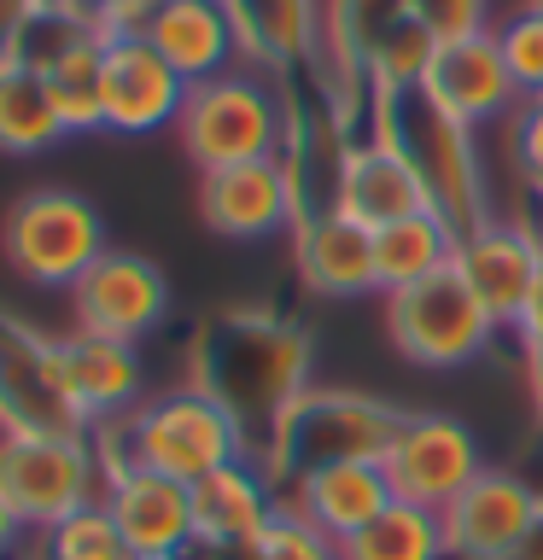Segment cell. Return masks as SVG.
Segmentation results:
<instances>
[{"instance_id": "39", "label": "cell", "mask_w": 543, "mask_h": 560, "mask_svg": "<svg viewBox=\"0 0 543 560\" xmlns=\"http://www.w3.org/2000/svg\"><path fill=\"white\" fill-rule=\"evenodd\" d=\"M24 537H30V532H24V520H18V514H12V502L0 497V560H12Z\"/></svg>"}, {"instance_id": "4", "label": "cell", "mask_w": 543, "mask_h": 560, "mask_svg": "<svg viewBox=\"0 0 543 560\" xmlns=\"http://www.w3.org/2000/svg\"><path fill=\"white\" fill-rule=\"evenodd\" d=\"M175 135H182L199 175H210V170L257 164V158H287L292 117L280 105V88L263 70L240 65V70H222V77L187 88Z\"/></svg>"}, {"instance_id": "38", "label": "cell", "mask_w": 543, "mask_h": 560, "mask_svg": "<svg viewBox=\"0 0 543 560\" xmlns=\"http://www.w3.org/2000/svg\"><path fill=\"white\" fill-rule=\"evenodd\" d=\"M30 12H35V0H0V59L12 52V42H18V30H24Z\"/></svg>"}, {"instance_id": "10", "label": "cell", "mask_w": 543, "mask_h": 560, "mask_svg": "<svg viewBox=\"0 0 543 560\" xmlns=\"http://www.w3.org/2000/svg\"><path fill=\"white\" fill-rule=\"evenodd\" d=\"M0 432H88L59 374V339L0 310Z\"/></svg>"}, {"instance_id": "11", "label": "cell", "mask_w": 543, "mask_h": 560, "mask_svg": "<svg viewBox=\"0 0 543 560\" xmlns=\"http://www.w3.org/2000/svg\"><path fill=\"white\" fill-rule=\"evenodd\" d=\"M100 508L112 514V525L140 560H187L199 549L193 485L182 479H164V472H147V467H112Z\"/></svg>"}, {"instance_id": "35", "label": "cell", "mask_w": 543, "mask_h": 560, "mask_svg": "<svg viewBox=\"0 0 543 560\" xmlns=\"http://www.w3.org/2000/svg\"><path fill=\"white\" fill-rule=\"evenodd\" d=\"M515 164L532 182V192L543 199V100H520L515 117Z\"/></svg>"}, {"instance_id": "37", "label": "cell", "mask_w": 543, "mask_h": 560, "mask_svg": "<svg viewBox=\"0 0 543 560\" xmlns=\"http://www.w3.org/2000/svg\"><path fill=\"white\" fill-rule=\"evenodd\" d=\"M515 339L525 345V357H538L543 350V269L532 280V292H525V310H520V322H515Z\"/></svg>"}, {"instance_id": "2", "label": "cell", "mask_w": 543, "mask_h": 560, "mask_svg": "<svg viewBox=\"0 0 543 560\" xmlns=\"http://www.w3.org/2000/svg\"><path fill=\"white\" fill-rule=\"evenodd\" d=\"M94 444L105 467H147L182 485H199L217 467H234L252 455L240 420L205 385H175V392L140 397L123 420L94 432Z\"/></svg>"}, {"instance_id": "6", "label": "cell", "mask_w": 543, "mask_h": 560, "mask_svg": "<svg viewBox=\"0 0 543 560\" xmlns=\"http://www.w3.org/2000/svg\"><path fill=\"white\" fill-rule=\"evenodd\" d=\"M397 432V415L362 392H304L280 415V427L263 450L269 479H304L333 462H380Z\"/></svg>"}, {"instance_id": "25", "label": "cell", "mask_w": 543, "mask_h": 560, "mask_svg": "<svg viewBox=\"0 0 543 560\" xmlns=\"http://www.w3.org/2000/svg\"><path fill=\"white\" fill-rule=\"evenodd\" d=\"M455 240L462 234H455L438 210H415V217H403V222L374 228V280H380V292H403V287H415V280L450 269Z\"/></svg>"}, {"instance_id": "41", "label": "cell", "mask_w": 543, "mask_h": 560, "mask_svg": "<svg viewBox=\"0 0 543 560\" xmlns=\"http://www.w3.org/2000/svg\"><path fill=\"white\" fill-rule=\"evenodd\" d=\"M532 397H538V415H543V350L532 357Z\"/></svg>"}, {"instance_id": "1", "label": "cell", "mask_w": 543, "mask_h": 560, "mask_svg": "<svg viewBox=\"0 0 543 560\" xmlns=\"http://www.w3.org/2000/svg\"><path fill=\"white\" fill-rule=\"evenodd\" d=\"M310 339L275 315H217L193 345V385H205L240 420L252 462H263L280 415L304 397Z\"/></svg>"}, {"instance_id": "23", "label": "cell", "mask_w": 543, "mask_h": 560, "mask_svg": "<svg viewBox=\"0 0 543 560\" xmlns=\"http://www.w3.org/2000/svg\"><path fill=\"white\" fill-rule=\"evenodd\" d=\"M298 234V269H304L310 292L322 298H362L380 292L374 280V228H362L345 210H322L292 228Z\"/></svg>"}, {"instance_id": "28", "label": "cell", "mask_w": 543, "mask_h": 560, "mask_svg": "<svg viewBox=\"0 0 543 560\" xmlns=\"http://www.w3.org/2000/svg\"><path fill=\"white\" fill-rule=\"evenodd\" d=\"M94 42H100V24L77 7V0H35V12L24 18V30H18L7 59L35 70V77H53L65 59H77V52L94 47Z\"/></svg>"}, {"instance_id": "34", "label": "cell", "mask_w": 543, "mask_h": 560, "mask_svg": "<svg viewBox=\"0 0 543 560\" xmlns=\"http://www.w3.org/2000/svg\"><path fill=\"white\" fill-rule=\"evenodd\" d=\"M409 12L438 35V42H455V35H480L485 30V0H409Z\"/></svg>"}, {"instance_id": "27", "label": "cell", "mask_w": 543, "mask_h": 560, "mask_svg": "<svg viewBox=\"0 0 543 560\" xmlns=\"http://www.w3.org/2000/svg\"><path fill=\"white\" fill-rule=\"evenodd\" d=\"M339 560H450L444 549V520L432 508L392 502L374 525L339 542Z\"/></svg>"}, {"instance_id": "20", "label": "cell", "mask_w": 543, "mask_h": 560, "mask_svg": "<svg viewBox=\"0 0 543 560\" xmlns=\"http://www.w3.org/2000/svg\"><path fill=\"white\" fill-rule=\"evenodd\" d=\"M392 485H385L380 462H333V467H315L304 479H292V514L310 520L327 542H345L357 537L362 525H374L385 508H392Z\"/></svg>"}, {"instance_id": "19", "label": "cell", "mask_w": 543, "mask_h": 560, "mask_svg": "<svg viewBox=\"0 0 543 560\" xmlns=\"http://www.w3.org/2000/svg\"><path fill=\"white\" fill-rule=\"evenodd\" d=\"M147 42L170 59V70L193 82H210L222 70H240V35H234V18H228L222 0H158L152 24H147Z\"/></svg>"}, {"instance_id": "8", "label": "cell", "mask_w": 543, "mask_h": 560, "mask_svg": "<svg viewBox=\"0 0 543 560\" xmlns=\"http://www.w3.org/2000/svg\"><path fill=\"white\" fill-rule=\"evenodd\" d=\"M385 327L415 368H467L485 357L490 332H497V322L485 315V304L467 292V280L455 269H438L403 292H385Z\"/></svg>"}, {"instance_id": "13", "label": "cell", "mask_w": 543, "mask_h": 560, "mask_svg": "<svg viewBox=\"0 0 543 560\" xmlns=\"http://www.w3.org/2000/svg\"><path fill=\"white\" fill-rule=\"evenodd\" d=\"M164 310H170L164 269L147 257H135V252H105L94 269L70 287V315H77V327L100 332V339L140 345L158 322H164Z\"/></svg>"}, {"instance_id": "22", "label": "cell", "mask_w": 543, "mask_h": 560, "mask_svg": "<svg viewBox=\"0 0 543 560\" xmlns=\"http://www.w3.org/2000/svg\"><path fill=\"white\" fill-rule=\"evenodd\" d=\"M333 210L357 217L362 228H385V222L415 217V210H432V199H427V187H420V175L403 164L397 147H385V140H357V147H345Z\"/></svg>"}, {"instance_id": "33", "label": "cell", "mask_w": 543, "mask_h": 560, "mask_svg": "<svg viewBox=\"0 0 543 560\" xmlns=\"http://www.w3.org/2000/svg\"><path fill=\"white\" fill-rule=\"evenodd\" d=\"M257 560H339V542H327L310 520H298L292 508H280L269 520V532L252 542Z\"/></svg>"}, {"instance_id": "18", "label": "cell", "mask_w": 543, "mask_h": 560, "mask_svg": "<svg viewBox=\"0 0 543 560\" xmlns=\"http://www.w3.org/2000/svg\"><path fill=\"white\" fill-rule=\"evenodd\" d=\"M59 374L88 432L112 427V420H123L140 402V350L123 339H100V332H82V327L65 332Z\"/></svg>"}, {"instance_id": "17", "label": "cell", "mask_w": 543, "mask_h": 560, "mask_svg": "<svg viewBox=\"0 0 543 560\" xmlns=\"http://www.w3.org/2000/svg\"><path fill=\"white\" fill-rule=\"evenodd\" d=\"M427 94L444 105L450 117H462L467 129H480V122L502 117L520 105V88L508 77L502 65V47L497 35L480 30V35H455V42H438L432 52V70H427Z\"/></svg>"}, {"instance_id": "42", "label": "cell", "mask_w": 543, "mask_h": 560, "mask_svg": "<svg viewBox=\"0 0 543 560\" xmlns=\"http://www.w3.org/2000/svg\"><path fill=\"white\" fill-rule=\"evenodd\" d=\"M532 7H543V0H532Z\"/></svg>"}, {"instance_id": "43", "label": "cell", "mask_w": 543, "mask_h": 560, "mask_svg": "<svg viewBox=\"0 0 543 560\" xmlns=\"http://www.w3.org/2000/svg\"><path fill=\"white\" fill-rule=\"evenodd\" d=\"M538 240H543V228H538Z\"/></svg>"}, {"instance_id": "29", "label": "cell", "mask_w": 543, "mask_h": 560, "mask_svg": "<svg viewBox=\"0 0 543 560\" xmlns=\"http://www.w3.org/2000/svg\"><path fill=\"white\" fill-rule=\"evenodd\" d=\"M403 18H415L409 0H333L327 18H322V42L333 47L339 70L368 82V65H374V52L385 42H392V30Z\"/></svg>"}, {"instance_id": "36", "label": "cell", "mask_w": 543, "mask_h": 560, "mask_svg": "<svg viewBox=\"0 0 543 560\" xmlns=\"http://www.w3.org/2000/svg\"><path fill=\"white\" fill-rule=\"evenodd\" d=\"M77 7L100 24V35H147L158 0H77Z\"/></svg>"}, {"instance_id": "9", "label": "cell", "mask_w": 543, "mask_h": 560, "mask_svg": "<svg viewBox=\"0 0 543 560\" xmlns=\"http://www.w3.org/2000/svg\"><path fill=\"white\" fill-rule=\"evenodd\" d=\"M380 472L392 485L397 502L415 508H444L462 497V490L485 472V455L473 444V432L450 415H397V432L380 455Z\"/></svg>"}, {"instance_id": "30", "label": "cell", "mask_w": 543, "mask_h": 560, "mask_svg": "<svg viewBox=\"0 0 543 560\" xmlns=\"http://www.w3.org/2000/svg\"><path fill=\"white\" fill-rule=\"evenodd\" d=\"M100 59H105V35H100L94 47H82L77 59H65V65L47 77L53 105H59V117H65V135H94V129H105V112H100Z\"/></svg>"}, {"instance_id": "32", "label": "cell", "mask_w": 543, "mask_h": 560, "mask_svg": "<svg viewBox=\"0 0 543 560\" xmlns=\"http://www.w3.org/2000/svg\"><path fill=\"white\" fill-rule=\"evenodd\" d=\"M490 35H497L502 65H508V77H515L520 100H543V7L525 0V7L515 18H502Z\"/></svg>"}, {"instance_id": "40", "label": "cell", "mask_w": 543, "mask_h": 560, "mask_svg": "<svg viewBox=\"0 0 543 560\" xmlns=\"http://www.w3.org/2000/svg\"><path fill=\"white\" fill-rule=\"evenodd\" d=\"M508 560H543V514L532 520V532H525V542H520V549L508 555Z\"/></svg>"}, {"instance_id": "5", "label": "cell", "mask_w": 543, "mask_h": 560, "mask_svg": "<svg viewBox=\"0 0 543 560\" xmlns=\"http://www.w3.org/2000/svg\"><path fill=\"white\" fill-rule=\"evenodd\" d=\"M105 455L94 432H0V497L24 520V532H53L105 497Z\"/></svg>"}, {"instance_id": "15", "label": "cell", "mask_w": 543, "mask_h": 560, "mask_svg": "<svg viewBox=\"0 0 543 560\" xmlns=\"http://www.w3.org/2000/svg\"><path fill=\"white\" fill-rule=\"evenodd\" d=\"M199 217L222 240H269L280 228H298V187L287 158L199 175Z\"/></svg>"}, {"instance_id": "12", "label": "cell", "mask_w": 543, "mask_h": 560, "mask_svg": "<svg viewBox=\"0 0 543 560\" xmlns=\"http://www.w3.org/2000/svg\"><path fill=\"white\" fill-rule=\"evenodd\" d=\"M187 105V82L170 70L147 35H105L100 59V112L112 135H152L170 129Z\"/></svg>"}, {"instance_id": "14", "label": "cell", "mask_w": 543, "mask_h": 560, "mask_svg": "<svg viewBox=\"0 0 543 560\" xmlns=\"http://www.w3.org/2000/svg\"><path fill=\"white\" fill-rule=\"evenodd\" d=\"M538 514H543V497L520 472L485 467L438 520H444L450 560H508L525 542Z\"/></svg>"}, {"instance_id": "26", "label": "cell", "mask_w": 543, "mask_h": 560, "mask_svg": "<svg viewBox=\"0 0 543 560\" xmlns=\"http://www.w3.org/2000/svg\"><path fill=\"white\" fill-rule=\"evenodd\" d=\"M53 140H65V117L47 77L0 59V152H47Z\"/></svg>"}, {"instance_id": "24", "label": "cell", "mask_w": 543, "mask_h": 560, "mask_svg": "<svg viewBox=\"0 0 543 560\" xmlns=\"http://www.w3.org/2000/svg\"><path fill=\"white\" fill-rule=\"evenodd\" d=\"M240 35V59L252 70H298L322 47V7L315 0H222Z\"/></svg>"}, {"instance_id": "16", "label": "cell", "mask_w": 543, "mask_h": 560, "mask_svg": "<svg viewBox=\"0 0 543 560\" xmlns=\"http://www.w3.org/2000/svg\"><path fill=\"white\" fill-rule=\"evenodd\" d=\"M455 275L467 280V292L485 304V315L497 327L515 332L520 310H525V292L543 269V240L525 234V228H497V222H480L455 240Z\"/></svg>"}, {"instance_id": "21", "label": "cell", "mask_w": 543, "mask_h": 560, "mask_svg": "<svg viewBox=\"0 0 543 560\" xmlns=\"http://www.w3.org/2000/svg\"><path fill=\"white\" fill-rule=\"evenodd\" d=\"M280 514L269 472L252 455L234 467H217L210 479L193 485V520H199V549L222 555V549H252L269 532V520Z\"/></svg>"}, {"instance_id": "3", "label": "cell", "mask_w": 543, "mask_h": 560, "mask_svg": "<svg viewBox=\"0 0 543 560\" xmlns=\"http://www.w3.org/2000/svg\"><path fill=\"white\" fill-rule=\"evenodd\" d=\"M374 122L385 147L403 152V164L420 175L432 210L455 234L485 222V192H480V152H473V129L450 117L427 88H374Z\"/></svg>"}, {"instance_id": "31", "label": "cell", "mask_w": 543, "mask_h": 560, "mask_svg": "<svg viewBox=\"0 0 543 560\" xmlns=\"http://www.w3.org/2000/svg\"><path fill=\"white\" fill-rule=\"evenodd\" d=\"M42 549H47V560H140L100 502L59 520L53 532H42Z\"/></svg>"}, {"instance_id": "7", "label": "cell", "mask_w": 543, "mask_h": 560, "mask_svg": "<svg viewBox=\"0 0 543 560\" xmlns=\"http://www.w3.org/2000/svg\"><path fill=\"white\" fill-rule=\"evenodd\" d=\"M0 245H7V262L18 280H30V287H65V292L112 252L100 210L70 187L24 192L12 205L7 228H0Z\"/></svg>"}]
</instances>
